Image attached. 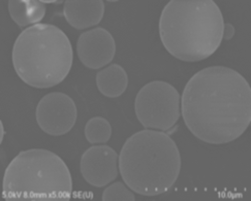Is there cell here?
Masks as SVG:
<instances>
[{"label": "cell", "mask_w": 251, "mask_h": 201, "mask_svg": "<svg viewBox=\"0 0 251 201\" xmlns=\"http://www.w3.org/2000/svg\"><path fill=\"white\" fill-rule=\"evenodd\" d=\"M223 28L222 12L213 0H171L159 22L164 48L187 63L211 56L222 43Z\"/></svg>", "instance_id": "cell-2"}, {"label": "cell", "mask_w": 251, "mask_h": 201, "mask_svg": "<svg viewBox=\"0 0 251 201\" xmlns=\"http://www.w3.org/2000/svg\"><path fill=\"white\" fill-rule=\"evenodd\" d=\"M181 112L185 125L208 144L238 139L251 122V89L246 78L222 66L196 73L184 88Z\"/></svg>", "instance_id": "cell-1"}, {"label": "cell", "mask_w": 251, "mask_h": 201, "mask_svg": "<svg viewBox=\"0 0 251 201\" xmlns=\"http://www.w3.org/2000/svg\"><path fill=\"white\" fill-rule=\"evenodd\" d=\"M80 173L97 188L107 186L119 175V155L108 145H94L80 158Z\"/></svg>", "instance_id": "cell-8"}, {"label": "cell", "mask_w": 251, "mask_h": 201, "mask_svg": "<svg viewBox=\"0 0 251 201\" xmlns=\"http://www.w3.org/2000/svg\"><path fill=\"white\" fill-rule=\"evenodd\" d=\"M76 52L81 64L99 70L112 63L116 55V42L110 31L103 27H96L79 35Z\"/></svg>", "instance_id": "cell-9"}, {"label": "cell", "mask_w": 251, "mask_h": 201, "mask_svg": "<svg viewBox=\"0 0 251 201\" xmlns=\"http://www.w3.org/2000/svg\"><path fill=\"white\" fill-rule=\"evenodd\" d=\"M119 170L131 190L157 196L175 184L181 171V155L168 134L145 129L125 142L119 155Z\"/></svg>", "instance_id": "cell-3"}, {"label": "cell", "mask_w": 251, "mask_h": 201, "mask_svg": "<svg viewBox=\"0 0 251 201\" xmlns=\"http://www.w3.org/2000/svg\"><path fill=\"white\" fill-rule=\"evenodd\" d=\"M235 34V28L231 24H224L223 28V38L226 40L231 39Z\"/></svg>", "instance_id": "cell-15"}, {"label": "cell", "mask_w": 251, "mask_h": 201, "mask_svg": "<svg viewBox=\"0 0 251 201\" xmlns=\"http://www.w3.org/2000/svg\"><path fill=\"white\" fill-rule=\"evenodd\" d=\"M35 118L39 128L45 133L62 136L75 125L77 110L70 96L53 92L41 98L36 107Z\"/></svg>", "instance_id": "cell-7"}, {"label": "cell", "mask_w": 251, "mask_h": 201, "mask_svg": "<svg viewBox=\"0 0 251 201\" xmlns=\"http://www.w3.org/2000/svg\"><path fill=\"white\" fill-rule=\"evenodd\" d=\"M8 11L13 22L20 27L40 24L47 12L44 1L37 0H9Z\"/></svg>", "instance_id": "cell-12"}, {"label": "cell", "mask_w": 251, "mask_h": 201, "mask_svg": "<svg viewBox=\"0 0 251 201\" xmlns=\"http://www.w3.org/2000/svg\"><path fill=\"white\" fill-rule=\"evenodd\" d=\"M181 98L174 86L153 80L146 84L135 99V113L145 129L170 131L181 115Z\"/></svg>", "instance_id": "cell-6"}, {"label": "cell", "mask_w": 251, "mask_h": 201, "mask_svg": "<svg viewBox=\"0 0 251 201\" xmlns=\"http://www.w3.org/2000/svg\"><path fill=\"white\" fill-rule=\"evenodd\" d=\"M104 14L101 0H68L64 15L69 25L75 29H86L98 25Z\"/></svg>", "instance_id": "cell-10"}, {"label": "cell", "mask_w": 251, "mask_h": 201, "mask_svg": "<svg viewBox=\"0 0 251 201\" xmlns=\"http://www.w3.org/2000/svg\"><path fill=\"white\" fill-rule=\"evenodd\" d=\"M74 51L68 35L55 25L38 24L22 31L12 49L15 73L36 89L57 86L71 72Z\"/></svg>", "instance_id": "cell-4"}, {"label": "cell", "mask_w": 251, "mask_h": 201, "mask_svg": "<svg viewBox=\"0 0 251 201\" xmlns=\"http://www.w3.org/2000/svg\"><path fill=\"white\" fill-rule=\"evenodd\" d=\"M85 136L93 145L107 143L112 137V126L107 119L94 117L90 119L85 128Z\"/></svg>", "instance_id": "cell-13"}, {"label": "cell", "mask_w": 251, "mask_h": 201, "mask_svg": "<svg viewBox=\"0 0 251 201\" xmlns=\"http://www.w3.org/2000/svg\"><path fill=\"white\" fill-rule=\"evenodd\" d=\"M73 193L69 167L47 149L18 153L5 169L2 197L8 201H67Z\"/></svg>", "instance_id": "cell-5"}, {"label": "cell", "mask_w": 251, "mask_h": 201, "mask_svg": "<svg viewBox=\"0 0 251 201\" xmlns=\"http://www.w3.org/2000/svg\"><path fill=\"white\" fill-rule=\"evenodd\" d=\"M101 199L103 201H134L136 197L127 184L118 181L103 190Z\"/></svg>", "instance_id": "cell-14"}, {"label": "cell", "mask_w": 251, "mask_h": 201, "mask_svg": "<svg viewBox=\"0 0 251 201\" xmlns=\"http://www.w3.org/2000/svg\"><path fill=\"white\" fill-rule=\"evenodd\" d=\"M96 83L101 95L107 98H118L127 90L129 77L122 66L113 64L97 74Z\"/></svg>", "instance_id": "cell-11"}]
</instances>
